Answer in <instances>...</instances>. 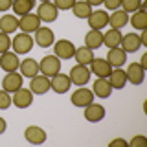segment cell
<instances>
[{
    "label": "cell",
    "instance_id": "obj_10",
    "mask_svg": "<svg viewBox=\"0 0 147 147\" xmlns=\"http://www.w3.org/2000/svg\"><path fill=\"white\" fill-rule=\"evenodd\" d=\"M85 110H83V116H85V119L86 121H90V123H98V121H101V119L105 118V107L103 105H99V103H88L86 107H83Z\"/></svg>",
    "mask_w": 147,
    "mask_h": 147
},
{
    "label": "cell",
    "instance_id": "obj_8",
    "mask_svg": "<svg viewBox=\"0 0 147 147\" xmlns=\"http://www.w3.org/2000/svg\"><path fill=\"white\" fill-rule=\"evenodd\" d=\"M74 52H76V46L68 39H59L53 42V55L59 59H72Z\"/></svg>",
    "mask_w": 147,
    "mask_h": 147
},
{
    "label": "cell",
    "instance_id": "obj_6",
    "mask_svg": "<svg viewBox=\"0 0 147 147\" xmlns=\"http://www.w3.org/2000/svg\"><path fill=\"white\" fill-rule=\"evenodd\" d=\"M72 105L74 107H86L88 103H92L94 101V92H92L90 88H85V86H79V88H76L74 90V94H72Z\"/></svg>",
    "mask_w": 147,
    "mask_h": 147
},
{
    "label": "cell",
    "instance_id": "obj_7",
    "mask_svg": "<svg viewBox=\"0 0 147 147\" xmlns=\"http://www.w3.org/2000/svg\"><path fill=\"white\" fill-rule=\"evenodd\" d=\"M119 48L123 50L125 53H136L138 50L142 48V42H140V35L131 31V33H125L121 35V40H119Z\"/></svg>",
    "mask_w": 147,
    "mask_h": 147
},
{
    "label": "cell",
    "instance_id": "obj_41",
    "mask_svg": "<svg viewBox=\"0 0 147 147\" xmlns=\"http://www.w3.org/2000/svg\"><path fill=\"white\" fill-rule=\"evenodd\" d=\"M6 129H7V123H6V119L4 118H0V136L6 132Z\"/></svg>",
    "mask_w": 147,
    "mask_h": 147
},
{
    "label": "cell",
    "instance_id": "obj_43",
    "mask_svg": "<svg viewBox=\"0 0 147 147\" xmlns=\"http://www.w3.org/2000/svg\"><path fill=\"white\" fill-rule=\"evenodd\" d=\"M85 2L90 4V6L94 7V6H99V4H103V0H85Z\"/></svg>",
    "mask_w": 147,
    "mask_h": 147
},
{
    "label": "cell",
    "instance_id": "obj_23",
    "mask_svg": "<svg viewBox=\"0 0 147 147\" xmlns=\"http://www.w3.org/2000/svg\"><path fill=\"white\" fill-rule=\"evenodd\" d=\"M109 83L110 86H112L114 90H121L123 86L127 85V74L125 70H121V68H112V72L109 74Z\"/></svg>",
    "mask_w": 147,
    "mask_h": 147
},
{
    "label": "cell",
    "instance_id": "obj_22",
    "mask_svg": "<svg viewBox=\"0 0 147 147\" xmlns=\"http://www.w3.org/2000/svg\"><path fill=\"white\" fill-rule=\"evenodd\" d=\"M127 24H129V13H125L121 7L112 11V13H109V26L112 30H121Z\"/></svg>",
    "mask_w": 147,
    "mask_h": 147
},
{
    "label": "cell",
    "instance_id": "obj_4",
    "mask_svg": "<svg viewBox=\"0 0 147 147\" xmlns=\"http://www.w3.org/2000/svg\"><path fill=\"white\" fill-rule=\"evenodd\" d=\"M33 92L30 88H24V86H20L18 90H15L11 94V105H15L17 109H28L31 107V103H33Z\"/></svg>",
    "mask_w": 147,
    "mask_h": 147
},
{
    "label": "cell",
    "instance_id": "obj_37",
    "mask_svg": "<svg viewBox=\"0 0 147 147\" xmlns=\"http://www.w3.org/2000/svg\"><path fill=\"white\" fill-rule=\"evenodd\" d=\"M103 4L109 11H116V9L121 7V0H103Z\"/></svg>",
    "mask_w": 147,
    "mask_h": 147
},
{
    "label": "cell",
    "instance_id": "obj_19",
    "mask_svg": "<svg viewBox=\"0 0 147 147\" xmlns=\"http://www.w3.org/2000/svg\"><path fill=\"white\" fill-rule=\"evenodd\" d=\"M125 74H127V83H132V85H142L145 79V70L142 68L140 63H131Z\"/></svg>",
    "mask_w": 147,
    "mask_h": 147
},
{
    "label": "cell",
    "instance_id": "obj_21",
    "mask_svg": "<svg viewBox=\"0 0 147 147\" xmlns=\"http://www.w3.org/2000/svg\"><path fill=\"white\" fill-rule=\"evenodd\" d=\"M37 15L44 22H53V20H57L59 11H57V7L53 6V2H42L37 7Z\"/></svg>",
    "mask_w": 147,
    "mask_h": 147
},
{
    "label": "cell",
    "instance_id": "obj_38",
    "mask_svg": "<svg viewBox=\"0 0 147 147\" xmlns=\"http://www.w3.org/2000/svg\"><path fill=\"white\" fill-rule=\"evenodd\" d=\"M11 4H13V0H0V13H6L11 9Z\"/></svg>",
    "mask_w": 147,
    "mask_h": 147
},
{
    "label": "cell",
    "instance_id": "obj_36",
    "mask_svg": "<svg viewBox=\"0 0 147 147\" xmlns=\"http://www.w3.org/2000/svg\"><path fill=\"white\" fill-rule=\"evenodd\" d=\"M129 145L131 147H145L147 145V138L144 134H136L131 142H129Z\"/></svg>",
    "mask_w": 147,
    "mask_h": 147
},
{
    "label": "cell",
    "instance_id": "obj_2",
    "mask_svg": "<svg viewBox=\"0 0 147 147\" xmlns=\"http://www.w3.org/2000/svg\"><path fill=\"white\" fill-rule=\"evenodd\" d=\"M61 72V59L55 57V55H46L40 59L39 63V74H42L46 77H53L55 74Z\"/></svg>",
    "mask_w": 147,
    "mask_h": 147
},
{
    "label": "cell",
    "instance_id": "obj_25",
    "mask_svg": "<svg viewBox=\"0 0 147 147\" xmlns=\"http://www.w3.org/2000/svg\"><path fill=\"white\" fill-rule=\"evenodd\" d=\"M18 30V17L17 15H2L0 17V31L11 35Z\"/></svg>",
    "mask_w": 147,
    "mask_h": 147
},
{
    "label": "cell",
    "instance_id": "obj_35",
    "mask_svg": "<svg viewBox=\"0 0 147 147\" xmlns=\"http://www.w3.org/2000/svg\"><path fill=\"white\" fill-rule=\"evenodd\" d=\"M7 50H11V39H9L7 33L0 31V53L7 52Z\"/></svg>",
    "mask_w": 147,
    "mask_h": 147
},
{
    "label": "cell",
    "instance_id": "obj_31",
    "mask_svg": "<svg viewBox=\"0 0 147 147\" xmlns=\"http://www.w3.org/2000/svg\"><path fill=\"white\" fill-rule=\"evenodd\" d=\"M72 11H74V15H76L77 18L86 20L88 15L92 13V6H90V4H86L85 0H76V4L72 6Z\"/></svg>",
    "mask_w": 147,
    "mask_h": 147
},
{
    "label": "cell",
    "instance_id": "obj_18",
    "mask_svg": "<svg viewBox=\"0 0 147 147\" xmlns=\"http://www.w3.org/2000/svg\"><path fill=\"white\" fill-rule=\"evenodd\" d=\"M112 86H110V83L107 77H98V79L94 81V85H92V92H94V98H101V99H107L110 98V94H112Z\"/></svg>",
    "mask_w": 147,
    "mask_h": 147
},
{
    "label": "cell",
    "instance_id": "obj_20",
    "mask_svg": "<svg viewBox=\"0 0 147 147\" xmlns=\"http://www.w3.org/2000/svg\"><path fill=\"white\" fill-rule=\"evenodd\" d=\"M105 59H107V63L112 68H121L123 64L127 63V53L123 52L119 46H116V48H109V53H107Z\"/></svg>",
    "mask_w": 147,
    "mask_h": 147
},
{
    "label": "cell",
    "instance_id": "obj_27",
    "mask_svg": "<svg viewBox=\"0 0 147 147\" xmlns=\"http://www.w3.org/2000/svg\"><path fill=\"white\" fill-rule=\"evenodd\" d=\"M85 46L90 50H98L99 46H103V31L101 30H90L85 35Z\"/></svg>",
    "mask_w": 147,
    "mask_h": 147
},
{
    "label": "cell",
    "instance_id": "obj_30",
    "mask_svg": "<svg viewBox=\"0 0 147 147\" xmlns=\"http://www.w3.org/2000/svg\"><path fill=\"white\" fill-rule=\"evenodd\" d=\"M119 40H121V30H107L103 33V44L107 48H116L119 46Z\"/></svg>",
    "mask_w": 147,
    "mask_h": 147
},
{
    "label": "cell",
    "instance_id": "obj_39",
    "mask_svg": "<svg viewBox=\"0 0 147 147\" xmlns=\"http://www.w3.org/2000/svg\"><path fill=\"white\" fill-rule=\"evenodd\" d=\"M109 145H110V147H116V145H129V142L123 140V138H114V140L109 142Z\"/></svg>",
    "mask_w": 147,
    "mask_h": 147
},
{
    "label": "cell",
    "instance_id": "obj_28",
    "mask_svg": "<svg viewBox=\"0 0 147 147\" xmlns=\"http://www.w3.org/2000/svg\"><path fill=\"white\" fill-rule=\"evenodd\" d=\"M76 59L77 64H85V66H88L90 61L94 59V50L86 48V46H81V48H76V52H74V57Z\"/></svg>",
    "mask_w": 147,
    "mask_h": 147
},
{
    "label": "cell",
    "instance_id": "obj_14",
    "mask_svg": "<svg viewBox=\"0 0 147 147\" xmlns=\"http://www.w3.org/2000/svg\"><path fill=\"white\" fill-rule=\"evenodd\" d=\"M22 81H24V77H22L20 72H7L2 79V88L9 92V94H13L15 90H18L22 86Z\"/></svg>",
    "mask_w": 147,
    "mask_h": 147
},
{
    "label": "cell",
    "instance_id": "obj_44",
    "mask_svg": "<svg viewBox=\"0 0 147 147\" xmlns=\"http://www.w3.org/2000/svg\"><path fill=\"white\" fill-rule=\"evenodd\" d=\"M42 2H52V0H40V4H42Z\"/></svg>",
    "mask_w": 147,
    "mask_h": 147
},
{
    "label": "cell",
    "instance_id": "obj_29",
    "mask_svg": "<svg viewBox=\"0 0 147 147\" xmlns=\"http://www.w3.org/2000/svg\"><path fill=\"white\" fill-rule=\"evenodd\" d=\"M129 22H131V26L134 28V30H145L147 28V11L145 9H138V11L132 13V17L129 18Z\"/></svg>",
    "mask_w": 147,
    "mask_h": 147
},
{
    "label": "cell",
    "instance_id": "obj_15",
    "mask_svg": "<svg viewBox=\"0 0 147 147\" xmlns=\"http://www.w3.org/2000/svg\"><path fill=\"white\" fill-rule=\"evenodd\" d=\"M88 26L90 30H103V28L109 26V13L103 11V9H96L88 15Z\"/></svg>",
    "mask_w": 147,
    "mask_h": 147
},
{
    "label": "cell",
    "instance_id": "obj_16",
    "mask_svg": "<svg viewBox=\"0 0 147 147\" xmlns=\"http://www.w3.org/2000/svg\"><path fill=\"white\" fill-rule=\"evenodd\" d=\"M88 68H90V72L98 77H109V74L112 72V66H110L107 63V59H103V57H94L90 61Z\"/></svg>",
    "mask_w": 147,
    "mask_h": 147
},
{
    "label": "cell",
    "instance_id": "obj_40",
    "mask_svg": "<svg viewBox=\"0 0 147 147\" xmlns=\"http://www.w3.org/2000/svg\"><path fill=\"white\" fill-rule=\"evenodd\" d=\"M140 42H142V46H147V28H145V30H142V33H140Z\"/></svg>",
    "mask_w": 147,
    "mask_h": 147
},
{
    "label": "cell",
    "instance_id": "obj_26",
    "mask_svg": "<svg viewBox=\"0 0 147 147\" xmlns=\"http://www.w3.org/2000/svg\"><path fill=\"white\" fill-rule=\"evenodd\" d=\"M33 7H35V0H13V4H11L13 15H17V17L31 13Z\"/></svg>",
    "mask_w": 147,
    "mask_h": 147
},
{
    "label": "cell",
    "instance_id": "obj_32",
    "mask_svg": "<svg viewBox=\"0 0 147 147\" xmlns=\"http://www.w3.org/2000/svg\"><path fill=\"white\" fill-rule=\"evenodd\" d=\"M147 6H145V2L144 0H121V9L125 13H134V11H138V9H145Z\"/></svg>",
    "mask_w": 147,
    "mask_h": 147
},
{
    "label": "cell",
    "instance_id": "obj_33",
    "mask_svg": "<svg viewBox=\"0 0 147 147\" xmlns=\"http://www.w3.org/2000/svg\"><path fill=\"white\" fill-rule=\"evenodd\" d=\"M52 2L57 7V11H70L72 6L76 4V0H52Z\"/></svg>",
    "mask_w": 147,
    "mask_h": 147
},
{
    "label": "cell",
    "instance_id": "obj_11",
    "mask_svg": "<svg viewBox=\"0 0 147 147\" xmlns=\"http://www.w3.org/2000/svg\"><path fill=\"white\" fill-rule=\"evenodd\" d=\"M24 138H26V142H30V144H33V145H40L48 140V134H46V131L42 127L30 125V127H26V131H24Z\"/></svg>",
    "mask_w": 147,
    "mask_h": 147
},
{
    "label": "cell",
    "instance_id": "obj_5",
    "mask_svg": "<svg viewBox=\"0 0 147 147\" xmlns=\"http://www.w3.org/2000/svg\"><path fill=\"white\" fill-rule=\"evenodd\" d=\"M40 18H39V15H33V13H28V15H22L20 18H18V30L20 31H24V33H35L37 30L40 28Z\"/></svg>",
    "mask_w": 147,
    "mask_h": 147
},
{
    "label": "cell",
    "instance_id": "obj_3",
    "mask_svg": "<svg viewBox=\"0 0 147 147\" xmlns=\"http://www.w3.org/2000/svg\"><path fill=\"white\" fill-rule=\"evenodd\" d=\"M68 77H70L72 85L85 86V85H88V81H90V77H92V72H90L88 66H85V64H76V66L68 72Z\"/></svg>",
    "mask_w": 147,
    "mask_h": 147
},
{
    "label": "cell",
    "instance_id": "obj_1",
    "mask_svg": "<svg viewBox=\"0 0 147 147\" xmlns=\"http://www.w3.org/2000/svg\"><path fill=\"white\" fill-rule=\"evenodd\" d=\"M33 46H35L33 37H31L30 33H24V31L17 33V35L11 39V50H13L17 55H26V53H30Z\"/></svg>",
    "mask_w": 147,
    "mask_h": 147
},
{
    "label": "cell",
    "instance_id": "obj_12",
    "mask_svg": "<svg viewBox=\"0 0 147 147\" xmlns=\"http://www.w3.org/2000/svg\"><path fill=\"white\" fill-rule=\"evenodd\" d=\"M18 64H20V59H18V55L13 52V50H7V52L0 53V68L6 74L7 72H17Z\"/></svg>",
    "mask_w": 147,
    "mask_h": 147
},
{
    "label": "cell",
    "instance_id": "obj_24",
    "mask_svg": "<svg viewBox=\"0 0 147 147\" xmlns=\"http://www.w3.org/2000/svg\"><path fill=\"white\" fill-rule=\"evenodd\" d=\"M18 72L22 74V77L31 79L33 76L39 74V61H35V59H24L18 64Z\"/></svg>",
    "mask_w": 147,
    "mask_h": 147
},
{
    "label": "cell",
    "instance_id": "obj_34",
    "mask_svg": "<svg viewBox=\"0 0 147 147\" xmlns=\"http://www.w3.org/2000/svg\"><path fill=\"white\" fill-rule=\"evenodd\" d=\"M9 107H11V94L0 88V110H6Z\"/></svg>",
    "mask_w": 147,
    "mask_h": 147
},
{
    "label": "cell",
    "instance_id": "obj_13",
    "mask_svg": "<svg viewBox=\"0 0 147 147\" xmlns=\"http://www.w3.org/2000/svg\"><path fill=\"white\" fill-rule=\"evenodd\" d=\"M33 40H35L37 46H40V48H50V46H53V42H55V33L50 30V28L40 26L39 30L35 31Z\"/></svg>",
    "mask_w": 147,
    "mask_h": 147
},
{
    "label": "cell",
    "instance_id": "obj_9",
    "mask_svg": "<svg viewBox=\"0 0 147 147\" xmlns=\"http://www.w3.org/2000/svg\"><path fill=\"white\" fill-rule=\"evenodd\" d=\"M72 83H70V77L66 74H55L53 77H50V90H53L55 94H66L70 90Z\"/></svg>",
    "mask_w": 147,
    "mask_h": 147
},
{
    "label": "cell",
    "instance_id": "obj_42",
    "mask_svg": "<svg viewBox=\"0 0 147 147\" xmlns=\"http://www.w3.org/2000/svg\"><path fill=\"white\" fill-rule=\"evenodd\" d=\"M140 64H142V68H144V70H147V53L142 55V61H140Z\"/></svg>",
    "mask_w": 147,
    "mask_h": 147
},
{
    "label": "cell",
    "instance_id": "obj_17",
    "mask_svg": "<svg viewBox=\"0 0 147 147\" xmlns=\"http://www.w3.org/2000/svg\"><path fill=\"white\" fill-rule=\"evenodd\" d=\"M30 90L37 96H44L46 92L50 90V77L42 76V74H37V76L31 77L30 81Z\"/></svg>",
    "mask_w": 147,
    "mask_h": 147
}]
</instances>
